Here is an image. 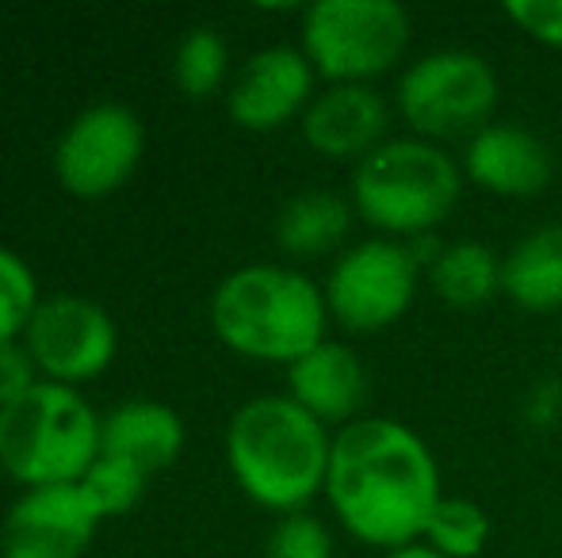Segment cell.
Returning a JSON list of instances; mask_svg holds the SVG:
<instances>
[{"instance_id": "6da1fadb", "label": "cell", "mask_w": 562, "mask_h": 558, "mask_svg": "<svg viewBox=\"0 0 562 558\" xmlns=\"http://www.w3.org/2000/svg\"><path fill=\"white\" fill-rule=\"evenodd\" d=\"M440 498V463L409 424L360 418L334 432L326 501L352 539L386 555L422 544Z\"/></svg>"}, {"instance_id": "7a4b0ae2", "label": "cell", "mask_w": 562, "mask_h": 558, "mask_svg": "<svg viewBox=\"0 0 562 558\" xmlns=\"http://www.w3.org/2000/svg\"><path fill=\"white\" fill-rule=\"evenodd\" d=\"M334 432L288 395L249 398L229 418L226 463L249 501L268 513H303L326 493Z\"/></svg>"}, {"instance_id": "3957f363", "label": "cell", "mask_w": 562, "mask_h": 558, "mask_svg": "<svg viewBox=\"0 0 562 558\" xmlns=\"http://www.w3.org/2000/svg\"><path fill=\"white\" fill-rule=\"evenodd\" d=\"M326 291L283 264H245L211 295V326L229 352L291 367L329 341Z\"/></svg>"}, {"instance_id": "277c9868", "label": "cell", "mask_w": 562, "mask_h": 558, "mask_svg": "<svg viewBox=\"0 0 562 558\" xmlns=\"http://www.w3.org/2000/svg\"><path fill=\"white\" fill-rule=\"evenodd\" d=\"M463 164L429 138H386L352 169V210L379 238H429L463 195Z\"/></svg>"}, {"instance_id": "5b68a950", "label": "cell", "mask_w": 562, "mask_h": 558, "mask_svg": "<svg viewBox=\"0 0 562 558\" xmlns=\"http://www.w3.org/2000/svg\"><path fill=\"white\" fill-rule=\"evenodd\" d=\"M97 459L100 418L77 387L43 379L0 410V467L23 490L81 482Z\"/></svg>"}, {"instance_id": "8992f818", "label": "cell", "mask_w": 562, "mask_h": 558, "mask_svg": "<svg viewBox=\"0 0 562 558\" xmlns=\"http://www.w3.org/2000/svg\"><path fill=\"white\" fill-rule=\"evenodd\" d=\"M502 81L482 54L463 46L422 54L409 61L394 89V107L417 138L471 141L494 123Z\"/></svg>"}, {"instance_id": "52a82bcc", "label": "cell", "mask_w": 562, "mask_h": 558, "mask_svg": "<svg viewBox=\"0 0 562 558\" xmlns=\"http://www.w3.org/2000/svg\"><path fill=\"white\" fill-rule=\"evenodd\" d=\"M414 20L394 0H318L303 8V54L326 84H371L409 50Z\"/></svg>"}, {"instance_id": "ba28073f", "label": "cell", "mask_w": 562, "mask_h": 558, "mask_svg": "<svg viewBox=\"0 0 562 558\" xmlns=\"http://www.w3.org/2000/svg\"><path fill=\"white\" fill-rule=\"evenodd\" d=\"M425 280V261L417 246L391 238H368L337 253L326 276L329 318L348 333H379L409 314L417 287Z\"/></svg>"}, {"instance_id": "9c48e42d", "label": "cell", "mask_w": 562, "mask_h": 558, "mask_svg": "<svg viewBox=\"0 0 562 558\" xmlns=\"http://www.w3.org/2000/svg\"><path fill=\"white\" fill-rule=\"evenodd\" d=\"M146 153L142 119L126 104H92L74 115L54 146V172L77 200L115 195Z\"/></svg>"}, {"instance_id": "30bf717a", "label": "cell", "mask_w": 562, "mask_h": 558, "mask_svg": "<svg viewBox=\"0 0 562 558\" xmlns=\"http://www.w3.org/2000/svg\"><path fill=\"white\" fill-rule=\"evenodd\" d=\"M23 344L46 383L77 387L100 379L112 367L119 356V326L100 303L66 291L38 303Z\"/></svg>"}, {"instance_id": "8fae6325", "label": "cell", "mask_w": 562, "mask_h": 558, "mask_svg": "<svg viewBox=\"0 0 562 558\" xmlns=\"http://www.w3.org/2000/svg\"><path fill=\"white\" fill-rule=\"evenodd\" d=\"M100 509L81 482L23 490L4 513L0 555L4 558H85L97 539Z\"/></svg>"}, {"instance_id": "7c38bea8", "label": "cell", "mask_w": 562, "mask_h": 558, "mask_svg": "<svg viewBox=\"0 0 562 558\" xmlns=\"http://www.w3.org/2000/svg\"><path fill=\"white\" fill-rule=\"evenodd\" d=\"M314 66L306 61L303 46H265L257 50L226 89V112L241 130L268 135L303 119L314 92Z\"/></svg>"}, {"instance_id": "4fadbf2b", "label": "cell", "mask_w": 562, "mask_h": 558, "mask_svg": "<svg viewBox=\"0 0 562 558\" xmlns=\"http://www.w3.org/2000/svg\"><path fill=\"white\" fill-rule=\"evenodd\" d=\"M463 176L497 200H532L555 180V157L540 135L513 123H490L463 149Z\"/></svg>"}, {"instance_id": "5bb4252c", "label": "cell", "mask_w": 562, "mask_h": 558, "mask_svg": "<svg viewBox=\"0 0 562 558\" xmlns=\"http://www.w3.org/2000/svg\"><path fill=\"white\" fill-rule=\"evenodd\" d=\"M299 127L314 153L360 164L391 138V104L371 84H326L311 100Z\"/></svg>"}, {"instance_id": "9a60e30c", "label": "cell", "mask_w": 562, "mask_h": 558, "mask_svg": "<svg viewBox=\"0 0 562 558\" xmlns=\"http://www.w3.org/2000/svg\"><path fill=\"white\" fill-rule=\"evenodd\" d=\"M288 398L326 429L360 421V410L368 402V367L360 352L348 349L345 341H322L288 367Z\"/></svg>"}, {"instance_id": "2e32d148", "label": "cell", "mask_w": 562, "mask_h": 558, "mask_svg": "<svg viewBox=\"0 0 562 558\" xmlns=\"http://www.w3.org/2000/svg\"><path fill=\"white\" fill-rule=\"evenodd\" d=\"M180 452H184V421L165 402L131 398L100 418V455L134 463L149 478L172 467Z\"/></svg>"}, {"instance_id": "e0dca14e", "label": "cell", "mask_w": 562, "mask_h": 558, "mask_svg": "<svg viewBox=\"0 0 562 558\" xmlns=\"http://www.w3.org/2000/svg\"><path fill=\"white\" fill-rule=\"evenodd\" d=\"M502 295L525 314L562 310V223L525 234L502 257Z\"/></svg>"}, {"instance_id": "ac0fdd59", "label": "cell", "mask_w": 562, "mask_h": 558, "mask_svg": "<svg viewBox=\"0 0 562 558\" xmlns=\"http://www.w3.org/2000/svg\"><path fill=\"white\" fill-rule=\"evenodd\" d=\"M425 283L448 310H482L502 295V257L486 241H448L425 257Z\"/></svg>"}, {"instance_id": "d6986e66", "label": "cell", "mask_w": 562, "mask_h": 558, "mask_svg": "<svg viewBox=\"0 0 562 558\" xmlns=\"http://www.w3.org/2000/svg\"><path fill=\"white\" fill-rule=\"evenodd\" d=\"M352 215V200L326 192V187H311V192L291 195L280 207V215H276V241H280L283 253L303 257V261L329 257L348 238Z\"/></svg>"}, {"instance_id": "ffe728a7", "label": "cell", "mask_w": 562, "mask_h": 558, "mask_svg": "<svg viewBox=\"0 0 562 558\" xmlns=\"http://www.w3.org/2000/svg\"><path fill=\"white\" fill-rule=\"evenodd\" d=\"M229 73V46L215 27H192L177 46L172 58V77H177L180 92L192 100L215 96L226 84Z\"/></svg>"}, {"instance_id": "44dd1931", "label": "cell", "mask_w": 562, "mask_h": 558, "mask_svg": "<svg viewBox=\"0 0 562 558\" xmlns=\"http://www.w3.org/2000/svg\"><path fill=\"white\" fill-rule=\"evenodd\" d=\"M490 516L482 505H474V501L467 498H451L445 493L437 505V513H432L429 528H425V539L422 544H429L437 555L445 558H479L486 551L490 544Z\"/></svg>"}, {"instance_id": "7402d4cb", "label": "cell", "mask_w": 562, "mask_h": 558, "mask_svg": "<svg viewBox=\"0 0 562 558\" xmlns=\"http://www.w3.org/2000/svg\"><path fill=\"white\" fill-rule=\"evenodd\" d=\"M38 303H43V295H38L31 264L0 246V344L20 341L27 333Z\"/></svg>"}, {"instance_id": "603a6c76", "label": "cell", "mask_w": 562, "mask_h": 558, "mask_svg": "<svg viewBox=\"0 0 562 558\" xmlns=\"http://www.w3.org/2000/svg\"><path fill=\"white\" fill-rule=\"evenodd\" d=\"M146 482H149L146 470H138L126 459H115V455H100V459L92 463L89 475L81 478L85 493L92 498V505L100 509L104 521L108 516L131 513V509L142 501V493H146Z\"/></svg>"}, {"instance_id": "cb8c5ba5", "label": "cell", "mask_w": 562, "mask_h": 558, "mask_svg": "<svg viewBox=\"0 0 562 558\" xmlns=\"http://www.w3.org/2000/svg\"><path fill=\"white\" fill-rule=\"evenodd\" d=\"M265 558H337L334 532L314 513H288L265 539Z\"/></svg>"}, {"instance_id": "d4e9b609", "label": "cell", "mask_w": 562, "mask_h": 558, "mask_svg": "<svg viewBox=\"0 0 562 558\" xmlns=\"http://www.w3.org/2000/svg\"><path fill=\"white\" fill-rule=\"evenodd\" d=\"M505 15L532 43L548 46V50H562V0H509Z\"/></svg>"}, {"instance_id": "484cf974", "label": "cell", "mask_w": 562, "mask_h": 558, "mask_svg": "<svg viewBox=\"0 0 562 558\" xmlns=\"http://www.w3.org/2000/svg\"><path fill=\"white\" fill-rule=\"evenodd\" d=\"M38 383H43V375H38L27 344L23 341L0 344V410L12 406V402H20L23 395H31Z\"/></svg>"}, {"instance_id": "4316f807", "label": "cell", "mask_w": 562, "mask_h": 558, "mask_svg": "<svg viewBox=\"0 0 562 558\" xmlns=\"http://www.w3.org/2000/svg\"><path fill=\"white\" fill-rule=\"evenodd\" d=\"M520 418L528 429L551 432L562 421V383L559 379H540L528 387L525 402H520Z\"/></svg>"}, {"instance_id": "83f0119b", "label": "cell", "mask_w": 562, "mask_h": 558, "mask_svg": "<svg viewBox=\"0 0 562 558\" xmlns=\"http://www.w3.org/2000/svg\"><path fill=\"white\" fill-rule=\"evenodd\" d=\"M383 558H445V555H437L429 544H409V547H398V551H391Z\"/></svg>"}]
</instances>
